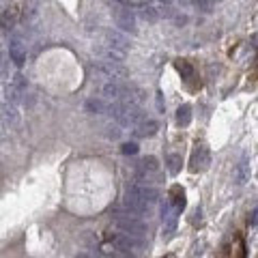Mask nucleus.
<instances>
[{"label": "nucleus", "mask_w": 258, "mask_h": 258, "mask_svg": "<svg viewBox=\"0 0 258 258\" xmlns=\"http://www.w3.org/2000/svg\"><path fill=\"white\" fill-rule=\"evenodd\" d=\"M114 226L121 231V234H127V237L138 239V241H142V237H144V234H147V231H149L147 224L140 222L138 217L125 215V213H119V211L114 213Z\"/></svg>", "instance_id": "1"}, {"label": "nucleus", "mask_w": 258, "mask_h": 258, "mask_svg": "<svg viewBox=\"0 0 258 258\" xmlns=\"http://www.w3.org/2000/svg\"><path fill=\"white\" fill-rule=\"evenodd\" d=\"M110 15L114 20V24L119 26V32L123 35H136V13L129 7H119V4H110Z\"/></svg>", "instance_id": "2"}, {"label": "nucleus", "mask_w": 258, "mask_h": 258, "mask_svg": "<svg viewBox=\"0 0 258 258\" xmlns=\"http://www.w3.org/2000/svg\"><path fill=\"white\" fill-rule=\"evenodd\" d=\"M88 69L95 71L97 76L105 77L108 82H121L127 76V69L121 63H108V60H93Z\"/></svg>", "instance_id": "3"}, {"label": "nucleus", "mask_w": 258, "mask_h": 258, "mask_svg": "<svg viewBox=\"0 0 258 258\" xmlns=\"http://www.w3.org/2000/svg\"><path fill=\"white\" fill-rule=\"evenodd\" d=\"M105 239H108V243L114 248L116 252H121V254H133V252H140V248H142V241L138 239H131L127 237V234H121V232H108L105 234Z\"/></svg>", "instance_id": "4"}, {"label": "nucleus", "mask_w": 258, "mask_h": 258, "mask_svg": "<svg viewBox=\"0 0 258 258\" xmlns=\"http://www.w3.org/2000/svg\"><path fill=\"white\" fill-rule=\"evenodd\" d=\"M105 46L112 48V50H116V52H121V54H125L127 50L131 48V43H129V37L123 35V32L108 30V32H105Z\"/></svg>", "instance_id": "5"}, {"label": "nucleus", "mask_w": 258, "mask_h": 258, "mask_svg": "<svg viewBox=\"0 0 258 258\" xmlns=\"http://www.w3.org/2000/svg\"><path fill=\"white\" fill-rule=\"evenodd\" d=\"M9 56H11V60L15 63V67H22L26 63V43H24V39H22L20 35H15L9 41Z\"/></svg>", "instance_id": "6"}, {"label": "nucleus", "mask_w": 258, "mask_h": 258, "mask_svg": "<svg viewBox=\"0 0 258 258\" xmlns=\"http://www.w3.org/2000/svg\"><path fill=\"white\" fill-rule=\"evenodd\" d=\"M209 161H211L209 149H206V147H198V151H196L194 157H192V166H189V170H192V172L205 170V168L209 166Z\"/></svg>", "instance_id": "7"}, {"label": "nucleus", "mask_w": 258, "mask_h": 258, "mask_svg": "<svg viewBox=\"0 0 258 258\" xmlns=\"http://www.w3.org/2000/svg\"><path fill=\"white\" fill-rule=\"evenodd\" d=\"M93 52L99 56V60H108V63H121L123 65V58H125V54L116 52V50H112L108 46H93Z\"/></svg>", "instance_id": "8"}, {"label": "nucleus", "mask_w": 258, "mask_h": 258, "mask_svg": "<svg viewBox=\"0 0 258 258\" xmlns=\"http://www.w3.org/2000/svg\"><path fill=\"white\" fill-rule=\"evenodd\" d=\"M18 20H20V9L18 7L4 9L2 13H0V28H4V30H13L15 24H18Z\"/></svg>", "instance_id": "9"}, {"label": "nucleus", "mask_w": 258, "mask_h": 258, "mask_svg": "<svg viewBox=\"0 0 258 258\" xmlns=\"http://www.w3.org/2000/svg\"><path fill=\"white\" fill-rule=\"evenodd\" d=\"M157 129H159V125H157L155 121L142 119L136 125V129H133V133H136L138 138H151V136H155V133H157Z\"/></svg>", "instance_id": "10"}, {"label": "nucleus", "mask_w": 258, "mask_h": 258, "mask_svg": "<svg viewBox=\"0 0 258 258\" xmlns=\"http://www.w3.org/2000/svg\"><path fill=\"white\" fill-rule=\"evenodd\" d=\"M2 119L9 127H18L20 125V114L15 112V105L13 103H2Z\"/></svg>", "instance_id": "11"}, {"label": "nucleus", "mask_w": 258, "mask_h": 258, "mask_svg": "<svg viewBox=\"0 0 258 258\" xmlns=\"http://www.w3.org/2000/svg\"><path fill=\"white\" fill-rule=\"evenodd\" d=\"M234 181H237V185H243L250 181V164L248 161H239L237 168H234Z\"/></svg>", "instance_id": "12"}, {"label": "nucleus", "mask_w": 258, "mask_h": 258, "mask_svg": "<svg viewBox=\"0 0 258 258\" xmlns=\"http://www.w3.org/2000/svg\"><path fill=\"white\" fill-rule=\"evenodd\" d=\"M105 103L103 99H95V97H91V99H86V103H84V110L88 112V114H103L105 112Z\"/></svg>", "instance_id": "13"}, {"label": "nucleus", "mask_w": 258, "mask_h": 258, "mask_svg": "<svg viewBox=\"0 0 258 258\" xmlns=\"http://www.w3.org/2000/svg\"><path fill=\"white\" fill-rule=\"evenodd\" d=\"M138 15L142 18L144 22H149V24H155L157 20H159V13H157L155 7H151V4H142V7L138 9Z\"/></svg>", "instance_id": "14"}, {"label": "nucleus", "mask_w": 258, "mask_h": 258, "mask_svg": "<svg viewBox=\"0 0 258 258\" xmlns=\"http://www.w3.org/2000/svg\"><path fill=\"white\" fill-rule=\"evenodd\" d=\"M177 123L181 127H187L189 123H192V108H189L187 103H183L181 108L177 110Z\"/></svg>", "instance_id": "15"}, {"label": "nucleus", "mask_w": 258, "mask_h": 258, "mask_svg": "<svg viewBox=\"0 0 258 258\" xmlns=\"http://www.w3.org/2000/svg\"><path fill=\"white\" fill-rule=\"evenodd\" d=\"M166 161H168V170H170V175H177V172L181 170L183 159H181V155H179V153H170Z\"/></svg>", "instance_id": "16"}, {"label": "nucleus", "mask_w": 258, "mask_h": 258, "mask_svg": "<svg viewBox=\"0 0 258 258\" xmlns=\"http://www.w3.org/2000/svg\"><path fill=\"white\" fill-rule=\"evenodd\" d=\"M177 69L181 71V76L185 77V80H189V77L194 76V69H192V65H189V63H185V60H179V63H177Z\"/></svg>", "instance_id": "17"}, {"label": "nucleus", "mask_w": 258, "mask_h": 258, "mask_svg": "<svg viewBox=\"0 0 258 258\" xmlns=\"http://www.w3.org/2000/svg\"><path fill=\"white\" fill-rule=\"evenodd\" d=\"M121 151H123L125 155H136V153H138V144H136V142H125V144L121 147Z\"/></svg>", "instance_id": "18"}, {"label": "nucleus", "mask_w": 258, "mask_h": 258, "mask_svg": "<svg viewBox=\"0 0 258 258\" xmlns=\"http://www.w3.org/2000/svg\"><path fill=\"white\" fill-rule=\"evenodd\" d=\"M105 129H108V131H105V136H108V138H112V140H116V138L121 136V127L116 125V123H114V125H108Z\"/></svg>", "instance_id": "19"}, {"label": "nucleus", "mask_w": 258, "mask_h": 258, "mask_svg": "<svg viewBox=\"0 0 258 258\" xmlns=\"http://www.w3.org/2000/svg\"><path fill=\"white\" fill-rule=\"evenodd\" d=\"M76 258H103L99 252H77Z\"/></svg>", "instance_id": "20"}, {"label": "nucleus", "mask_w": 258, "mask_h": 258, "mask_svg": "<svg viewBox=\"0 0 258 258\" xmlns=\"http://www.w3.org/2000/svg\"><path fill=\"white\" fill-rule=\"evenodd\" d=\"M172 20H175V24H177V26L187 24V15H185V13H175V18H172Z\"/></svg>", "instance_id": "21"}, {"label": "nucleus", "mask_w": 258, "mask_h": 258, "mask_svg": "<svg viewBox=\"0 0 258 258\" xmlns=\"http://www.w3.org/2000/svg\"><path fill=\"white\" fill-rule=\"evenodd\" d=\"M157 110L164 112V95L161 93H157Z\"/></svg>", "instance_id": "22"}, {"label": "nucleus", "mask_w": 258, "mask_h": 258, "mask_svg": "<svg viewBox=\"0 0 258 258\" xmlns=\"http://www.w3.org/2000/svg\"><path fill=\"white\" fill-rule=\"evenodd\" d=\"M112 4H119V7H129V0H112Z\"/></svg>", "instance_id": "23"}, {"label": "nucleus", "mask_w": 258, "mask_h": 258, "mask_svg": "<svg viewBox=\"0 0 258 258\" xmlns=\"http://www.w3.org/2000/svg\"><path fill=\"white\" fill-rule=\"evenodd\" d=\"M250 224H252V226H254V224H256V209L250 213Z\"/></svg>", "instance_id": "24"}, {"label": "nucleus", "mask_w": 258, "mask_h": 258, "mask_svg": "<svg viewBox=\"0 0 258 258\" xmlns=\"http://www.w3.org/2000/svg\"><path fill=\"white\" fill-rule=\"evenodd\" d=\"M157 2H159V7H161V4H172V0H157Z\"/></svg>", "instance_id": "25"}]
</instances>
